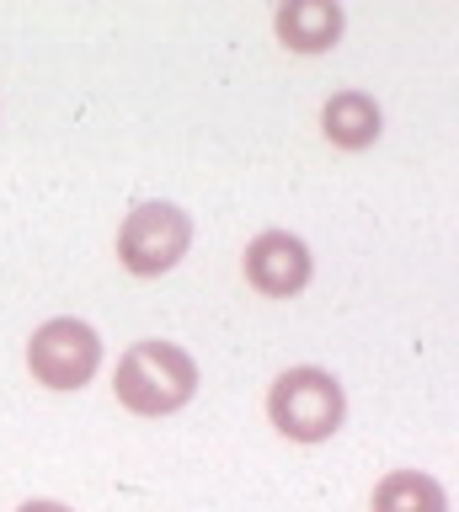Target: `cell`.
Segmentation results:
<instances>
[{
    "label": "cell",
    "instance_id": "6da1fadb",
    "mask_svg": "<svg viewBox=\"0 0 459 512\" xmlns=\"http://www.w3.org/2000/svg\"><path fill=\"white\" fill-rule=\"evenodd\" d=\"M118 406L134 416H171L198 395V358L177 342H134L113 374Z\"/></svg>",
    "mask_w": 459,
    "mask_h": 512
},
{
    "label": "cell",
    "instance_id": "7a4b0ae2",
    "mask_svg": "<svg viewBox=\"0 0 459 512\" xmlns=\"http://www.w3.org/2000/svg\"><path fill=\"white\" fill-rule=\"evenodd\" d=\"M267 416H273V427L283 438L326 443L347 416V395H342L337 374L305 363V368H289V374L273 379V390H267Z\"/></svg>",
    "mask_w": 459,
    "mask_h": 512
},
{
    "label": "cell",
    "instance_id": "3957f363",
    "mask_svg": "<svg viewBox=\"0 0 459 512\" xmlns=\"http://www.w3.org/2000/svg\"><path fill=\"white\" fill-rule=\"evenodd\" d=\"M187 246H193V219L177 203H139V208H129V219L118 230V262L134 278L171 272L187 256Z\"/></svg>",
    "mask_w": 459,
    "mask_h": 512
},
{
    "label": "cell",
    "instance_id": "277c9868",
    "mask_svg": "<svg viewBox=\"0 0 459 512\" xmlns=\"http://www.w3.org/2000/svg\"><path fill=\"white\" fill-rule=\"evenodd\" d=\"M27 368L43 390H81L102 368V336L75 315H54L27 342Z\"/></svg>",
    "mask_w": 459,
    "mask_h": 512
},
{
    "label": "cell",
    "instance_id": "5b68a950",
    "mask_svg": "<svg viewBox=\"0 0 459 512\" xmlns=\"http://www.w3.org/2000/svg\"><path fill=\"white\" fill-rule=\"evenodd\" d=\"M241 267H246V283L257 288V294H267V299H294L299 288L310 283V272H315L310 246L299 235H289V230H262L246 246Z\"/></svg>",
    "mask_w": 459,
    "mask_h": 512
},
{
    "label": "cell",
    "instance_id": "8992f818",
    "mask_svg": "<svg viewBox=\"0 0 459 512\" xmlns=\"http://www.w3.org/2000/svg\"><path fill=\"white\" fill-rule=\"evenodd\" d=\"M347 11L337 0H289V6L273 11V32L289 54H326V48L342 43Z\"/></svg>",
    "mask_w": 459,
    "mask_h": 512
},
{
    "label": "cell",
    "instance_id": "52a82bcc",
    "mask_svg": "<svg viewBox=\"0 0 459 512\" xmlns=\"http://www.w3.org/2000/svg\"><path fill=\"white\" fill-rule=\"evenodd\" d=\"M321 134L337 144V150H369V144L385 134V112L369 91H337L321 107Z\"/></svg>",
    "mask_w": 459,
    "mask_h": 512
},
{
    "label": "cell",
    "instance_id": "ba28073f",
    "mask_svg": "<svg viewBox=\"0 0 459 512\" xmlns=\"http://www.w3.org/2000/svg\"><path fill=\"white\" fill-rule=\"evenodd\" d=\"M374 512H449V491L422 470H390L374 486Z\"/></svg>",
    "mask_w": 459,
    "mask_h": 512
},
{
    "label": "cell",
    "instance_id": "9c48e42d",
    "mask_svg": "<svg viewBox=\"0 0 459 512\" xmlns=\"http://www.w3.org/2000/svg\"><path fill=\"white\" fill-rule=\"evenodd\" d=\"M17 512H70L65 502H43V496H38V502H22Z\"/></svg>",
    "mask_w": 459,
    "mask_h": 512
}]
</instances>
